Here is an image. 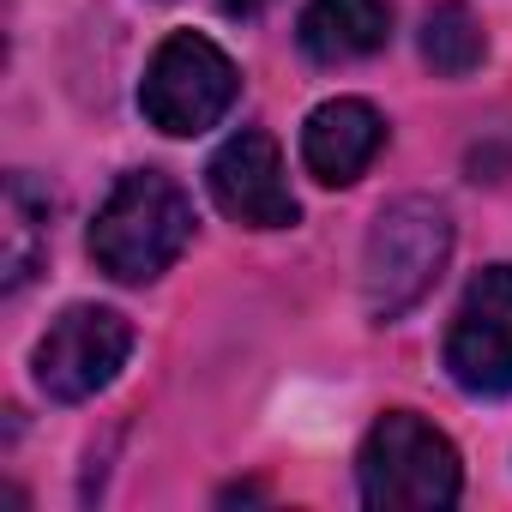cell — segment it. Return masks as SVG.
Returning <instances> with one entry per match:
<instances>
[{"instance_id": "cell-1", "label": "cell", "mask_w": 512, "mask_h": 512, "mask_svg": "<svg viewBox=\"0 0 512 512\" xmlns=\"http://www.w3.org/2000/svg\"><path fill=\"white\" fill-rule=\"evenodd\" d=\"M193 235V199L163 169H133L109 187L97 223H91V260L115 284H151L163 278Z\"/></svg>"}, {"instance_id": "cell-2", "label": "cell", "mask_w": 512, "mask_h": 512, "mask_svg": "<svg viewBox=\"0 0 512 512\" xmlns=\"http://www.w3.org/2000/svg\"><path fill=\"white\" fill-rule=\"evenodd\" d=\"M452 260V217L446 205L422 199V193H404L392 205H380L374 229H368V247H362V308L368 320H398L410 314L446 272Z\"/></svg>"}, {"instance_id": "cell-3", "label": "cell", "mask_w": 512, "mask_h": 512, "mask_svg": "<svg viewBox=\"0 0 512 512\" xmlns=\"http://www.w3.org/2000/svg\"><path fill=\"white\" fill-rule=\"evenodd\" d=\"M356 488L374 512H434L458 500L464 470L434 422L416 410H386L356 452Z\"/></svg>"}, {"instance_id": "cell-4", "label": "cell", "mask_w": 512, "mask_h": 512, "mask_svg": "<svg viewBox=\"0 0 512 512\" xmlns=\"http://www.w3.org/2000/svg\"><path fill=\"white\" fill-rule=\"evenodd\" d=\"M235 91H241L235 61H229L211 37L175 31V37L157 43L151 67H145V79H139V109H145V121H151L157 133L193 139V133H205V127H217V121L229 115Z\"/></svg>"}, {"instance_id": "cell-5", "label": "cell", "mask_w": 512, "mask_h": 512, "mask_svg": "<svg viewBox=\"0 0 512 512\" xmlns=\"http://www.w3.org/2000/svg\"><path fill=\"white\" fill-rule=\"evenodd\" d=\"M127 356H133V326H127V314L79 302V308H67V314L43 332L31 368H37V386H43L55 404H85V398H97V392L127 368Z\"/></svg>"}, {"instance_id": "cell-6", "label": "cell", "mask_w": 512, "mask_h": 512, "mask_svg": "<svg viewBox=\"0 0 512 512\" xmlns=\"http://www.w3.org/2000/svg\"><path fill=\"white\" fill-rule=\"evenodd\" d=\"M446 374L470 398L512 392V266H482L446 326Z\"/></svg>"}, {"instance_id": "cell-7", "label": "cell", "mask_w": 512, "mask_h": 512, "mask_svg": "<svg viewBox=\"0 0 512 512\" xmlns=\"http://www.w3.org/2000/svg\"><path fill=\"white\" fill-rule=\"evenodd\" d=\"M205 187H211L217 211L247 229H290L302 217V205L284 181V151L260 127H241L235 139L217 145V157L205 163Z\"/></svg>"}, {"instance_id": "cell-8", "label": "cell", "mask_w": 512, "mask_h": 512, "mask_svg": "<svg viewBox=\"0 0 512 512\" xmlns=\"http://www.w3.org/2000/svg\"><path fill=\"white\" fill-rule=\"evenodd\" d=\"M380 145H386V121H380V109L362 103V97H332V103H320V109L308 115V127H302V163H308V175L326 181V187H350V181L380 157Z\"/></svg>"}, {"instance_id": "cell-9", "label": "cell", "mask_w": 512, "mask_h": 512, "mask_svg": "<svg viewBox=\"0 0 512 512\" xmlns=\"http://www.w3.org/2000/svg\"><path fill=\"white\" fill-rule=\"evenodd\" d=\"M296 37H302L308 61H320V67L368 61L392 37V7L386 0H308Z\"/></svg>"}, {"instance_id": "cell-10", "label": "cell", "mask_w": 512, "mask_h": 512, "mask_svg": "<svg viewBox=\"0 0 512 512\" xmlns=\"http://www.w3.org/2000/svg\"><path fill=\"white\" fill-rule=\"evenodd\" d=\"M49 253V193L31 175H7V205H0V284L19 296Z\"/></svg>"}, {"instance_id": "cell-11", "label": "cell", "mask_w": 512, "mask_h": 512, "mask_svg": "<svg viewBox=\"0 0 512 512\" xmlns=\"http://www.w3.org/2000/svg\"><path fill=\"white\" fill-rule=\"evenodd\" d=\"M482 55H488V43H482V25H476V13L464 7V0H440V7L422 19V61L440 79L476 73Z\"/></svg>"}, {"instance_id": "cell-12", "label": "cell", "mask_w": 512, "mask_h": 512, "mask_svg": "<svg viewBox=\"0 0 512 512\" xmlns=\"http://www.w3.org/2000/svg\"><path fill=\"white\" fill-rule=\"evenodd\" d=\"M217 7H223L229 19H253V13H260V7H266V0H217Z\"/></svg>"}]
</instances>
